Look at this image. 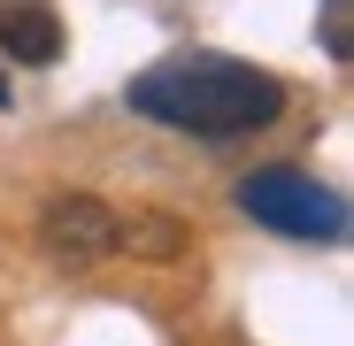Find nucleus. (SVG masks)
<instances>
[{"instance_id":"f257e3e1","label":"nucleus","mask_w":354,"mask_h":346,"mask_svg":"<svg viewBox=\"0 0 354 346\" xmlns=\"http://www.w3.org/2000/svg\"><path fill=\"white\" fill-rule=\"evenodd\" d=\"M131 115H154L193 139H247L285 115V85L270 70H247L231 54H169V62L131 77Z\"/></svg>"},{"instance_id":"f03ea898","label":"nucleus","mask_w":354,"mask_h":346,"mask_svg":"<svg viewBox=\"0 0 354 346\" xmlns=\"http://www.w3.org/2000/svg\"><path fill=\"white\" fill-rule=\"evenodd\" d=\"M239 208L254 223H270L277 239H308V247H339L346 239V193L308 177V169H292V162L247 169L239 177Z\"/></svg>"},{"instance_id":"7ed1b4c3","label":"nucleus","mask_w":354,"mask_h":346,"mask_svg":"<svg viewBox=\"0 0 354 346\" xmlns=\"http://www.w3.org/2000/svg\"><path fill=\"white\" fill-rule=\"evenodd\" d=\"M39 239H46L54 262L85 269V262L115 254V208H100L93 193H70V200H54V208L39 215Z\"/></svg>"},{"instance_id":"20e7f679","label":"nucleus","mask_w":354,"mask_h":346,"mask_svg":"<svg viewBox=\"0 0 354 346\" xmlns=\"http://www.w3.org/2000/svg\"><path fill=\"white\" fill-rule=\"evenodd\" d=\"M0 46H8L16 62L46 70L54 54H62V16H54L46 0H8V8H0Z\"/></svg>"},{"instance_id":"39448f33","label":"nucleus","mask_w":354,"mask_h":346,"mask_svg":"<svg viewBox=\"0 0 354 346\" xmlns=\"http://www.w3.org/2000/svg\"><path fill=\"white\" fill-rule=\"evenodd\" d=\"M185 239H193V231L177 223V215H162V208L115 215V247H131V254H147V262H177V254H185Z\"/></svg>"},{"instance_id":"423d86ee","label":"nucleus","mask_w":354,"mask_h":346,"mask_svg":"<svg viewBox=\"0 0 354 346\" xmlns=\"http://www.w3.org/2000/svg\"><path fill=\"white\" fill-rule=\"evenodd\" d=\"M324 54L354 62V0H324Z\"/></svg>"},{"instance_id":"0eeeda50","label":"nucleus","mask_w":354,"mask_h":346,"mask_svg":"<svg viewBox=\"0 0 354 346\" xmlns=\"http://www.w3.org/2000/svg\"><path fill=\"white\" fill-rule=\"evenodd\" d=\"M0 108H8V77H0Z\"/></svg>"}]
</instances>
